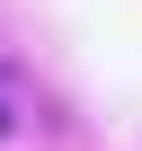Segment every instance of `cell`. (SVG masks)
Returning a JSON list of instances; mask_svg holds the SVG:
<instances>
[{"instance_id":"cell-1","label":"cell","mask_w":142,"mask_h":151,"mask_svg":"<svg viewBox=\"0 0 142 151\" xmlns=\"http://www.w3.org/2000/svg\"><path fill=\"white\" fill-rule=\"evenodd\" d=\"M18 124V89H9V71H0V133Z\"/></svg>"}]
</instances>
